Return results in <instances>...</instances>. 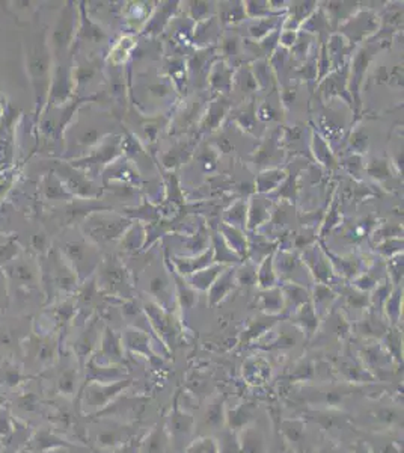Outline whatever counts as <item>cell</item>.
<instances>
[{"label":"cell","instance_id":"cell-1","mask_svg":"<svg viewBox=\"0 0 404 453\" xmlns=\"http://www.w3.org/2000/svg\"><path fill=\"white\" fill-rule=\"evenodd\" d=\"M380 17L373 11H359L339 26V35L350 46H356L366 40L370 35L379 31Z\"/></svg>","mask_w":404,"mask_h":453},{"label":"cell","instance_id":"cell-2","mask_svg":"<svg viewBox=\"0 0 404 453\" xmlns=\"http://www.w3.org/2000/svg\"><path fill=\"white\" fill-rule=\"evenodd\" d=\"M383 46L382 44H366V46L361 47L356 55L352 58V67L348 68V93L352 95V100L356 104V112L361 108V97H359V90L362 86V81L365 77V71L368 68V64L373 58L375 51H379Z\"/></svg>","mask_w":404,"mask_h":453},{"label":"cell","instance_id":"cell-3","mask_svg":"<svg viewBox=\"0 0 404 453\" xmlns=\"http://www.w3.org/2000/svg\"><path fill=\"white\" fill-rule=\"evenodd\" d=\"M130 225H131L130 221L124 219L122 216L118 215L95 216L89 221L88 224L89 233H91L92 237L97 239L98 242L116 241V239L124 236V233L127 232Z\"/></svg>","mask_w":404,"mask_h":453},{"label":"cell","instance_id":"cell-4","mask_svg":"<svg viewBox=\"0 0 404 453\" xmlns=\"http://www.w3.org/2000/svg\"><path fill=\"white\" fill-rule=\"evenodd\" d=\"M320 90L325 102H329V99H334V97H339L350 106L353 103L352 95L348 93V68L346 65L334 70L328 77L323 79Z\"/></svg>","mask_w":404,"mask_h":453},{"label":"cell","instance_id":"cell-5","mask_svg":"<svg viewBox=\"0 0 404 453\" xmlns=\"http://www.w3.org/2000/svg\"><path fill=\"white\" fill-rule=\"evenodd\" d=\"M220 22L216 15L210 17V19L195 23L193 26V35H192V41L195 42V46L202 49H209L213 47L214 44L219 42L222 38V32H220Z\"/></svg>","mask_w":404,"mask_h":453},{"label":"cell","instance_id":"cell-6","mask_svg":"<svg viewBox=\"0 0 404 453\" xmlns=\"http://www.w3.org/2000/svg\"><path fill=\"white\" fill-rule=\"evenodd\" d=\"M178 2H161L159 6L152 10V14L150 15L148 22L143 26V35H157L165 29V26L172 19V15L178 10Z\"/></svg>","mask_w":404,"mask_h":453},{"label":"cell","instance_id":"cell-7","mask_svg":"<svg viewBox=\"0 0 404 453\" xmlns=\"http://www.w3.org/2000/svg\"><path fill=\"white\" fill-rule=\"evenodd\" d=\"M302 262L305 268H308L312 275H316V278L321 281V284H326L330 280L329 272V260L328 255L320 251L318 246H308V250L303 253Z\"/></svg>","mask_w":404,"mask_h":453},{"label":"cell","instance_id":"cell-8","mask_svg":"<svg viewBox=\"0 0 404 453\" xmlns=\"http://www.w3.org/2000/svg\"><path fill=\"white\" fill-rule=\"evenodd\" d=\"M234 68H231L227 62L216 61L210 68L207 77V85L211 86L219 94H228L232 88V77H234Z\"/></svg>","mask_w":404,"mask_h":453},{"label":"cell","instance_id":"cell-9","mask_svg":"<svg viewBox=\"0 0 404 453\" xmlns=\"http://www.w3.org/2000/svg\"><path fill=\"white\" fill-rule=\"evenodd\" d=\"M228 111H229V103L223 99V97L213 100L209 104L207 112H205L202 121L200 124L201 133H211L214 130H218L220 127L222 121L225 120Z\"/></svg>","mask_w":404,"mask_h":453},{"label":"cell","instance_id":"cell-10","mask_svg":"<svg viewBox=\"0 0 404 453\" xmlns=\"http://www.w3.org/2000/svg\"><path fill=\"white\" fill-rule=\"evenodd\" d=\"M286 6V11L290 15L284 22V31H296L307 22L309 17L317 11V2H293Z\"/></svg>","mask_w":404,"mask_h":453},{"label":"cell","instance_id":"cell-11","mask_svg":"<svg viewBox=\"0 0 404 453\" xmlns=\"http://www.w3.org/2000/svg\"><path fill=\"white\" fill-rule=\"evenodd\" d=\"M280 148H282L281 139L277 136V130H276L264 141V144L257 151L255 165L258 164V166H264L267 170L268 165L276 164L280 159H282V150Z\"/></svg>","mask_w":404,"mask_h":453},{"label":"cell","instance_id":"cell-12","mask_svg":"<svg viewBox=\"0 0 404 453\" xmlns=\"http://www.w3.org/2000/svg\"><path fill=\"white\" fill-rule=\"evenodd\" d=\"M325 47L332 70L344 67V59L350 53V49H353L339 33H332Z\"/></svg>","mask_w":404,"mask_h":453},{"label":"cell","instance_id":"cell-13","mask_svg":"<svg viewBox=\"0 0 404 453\" xmlns=\"http://www.w3.org/2000/svg\"><path fill=\"white\" fill-rule=\"evenodd\" d=\"M220 53L223 55V62H227V64L234 68L240 59H241V53L245 51V46L243 42H241L240 37L237 33H231V35H225V37L220 38Z\"/></svg>","mask_w":404,"mask_h":453},{"label":"cell","instance_id":"cell-14","mask_svg":"<svg viewBox=\"0 0 404 453\" xmlns=\"http://www.w3.org/2000/svg\"><path fill=\"white\" fill-rule=\"evenodd\" d=\"M270 219V201L261 197H254L248 207V228L257 230Z\"/></svg>","mask_w":404,"mask_h":453},{"label":"cell","instance_id":"cell-15","mask_svg":"<svg viewBox=\"0 0 404 453\" xmlns=\"http://www.w3.org/2000/svg\"><path fill=\"white\" fill-rule=\"evenodd\" d=\"M325 10H326V19L328 22H332L335 26H339L346 23L350 17H353L357 11L359 3L353 2H328L325 3Z\"/></svg>","mask_w":404,"mask_h":453},{"label":"cell","instance_id":"cell-16","mask_svg":"<svg viewBox=\"0 0 404 453\" xmlns=\"http://www.w3.org/2000/svg\"><path fill=\"white\" fill-rule=\"evenodd\" d=\"M68 255L71 260H74L77 263L79 269H82L83 266H86L88 263L91 268H94L97 260H98V254L94 248L88 246L85 244H80V242H74V244L68 245Z\"/></svg>","mask_w":404,"mask_h":453},{"label":"cell","instance_id":"cell-17","mask_svg":"<svg viewBox=\"0 0 404 453\" xmlns=\"http://www.w3.org/2000/svg\"><path fill=\"white\" fill-rule=\"evenodd\" d=\"M236 284V271L234 269H225L219 277L211 284L210 287V299L211 304H216L220 299L225 298L227 293L234 287Z\"/></svg>","mask_w":404,"mask_h":453},{"label":"cell","instance_id":"cell-18","mask_svg":"<svg viewBox=\"0 0 404 453\" xmlns=\"http://www.w3.org/2000/svg\"><path fill=\"white\" fill-rule=\"evenodd\" d=\"M258 90V85L255 82V77L250 71V67L245 68V65L240 70L234 71V77H232V88L231 91L240 93L243 95L254 94Z\"/></svg>","mask_w":404,"mask_h":453},{"label":"cell","instance_id":"cell-19","mask_svg":"<svg viewBox=\"0 0 404 453\" xmlns=\"http://www.w3.org/2000/svg\"><path fill=\"white\" fill-rule=\"evenodd\" d=\"M220 232H222V239L225 241V244L228 245V248L232 253L239 257L246 254L248 242H246V237L243 236V233H241V230L223 224Z\"/></svg>","mask_w":404,"mask_h":453},{"label":"cell","instance_id":"cell-20","mask_svg":"<svg viewBox=\"0 0 404 453\" xmlns=\"http://www.w3.org/2000/svg\"><path fill=\"white\" fill-rule=\"evenodd\" d=\"M219 10V22L223 24H236L239 22L246 20L245 5L243 2H222L218 6Z\"/></svg>","mask_w":404,"mask_h":453},{"label":"cell","instance_id":"cell-21","mask_svg":"<svg viewBox=\"0 0 404 453\" xmlns=\"http://www.w3.org/2000/svg\"><path fill=\"white\" fill-rule=\"evenodd\" d=\"M225 269V266L222 264H213L210 268H204L201 271H196L192 273L191 281L193 289L197 290H209L211 284L216 281V278L222 273L220 271Z\"/></svg>","mask_w":404,"mask_h":453},{"label":"cell","instance_id":"cell-22","mask_svg":"<svg viewBox=\"0 0 404 453\" xmlns=\"http://www.w3.org/2000/svg\"><path fill=\"white\" fill-rule=\"evenodd\" d=\"M286 179V173L277 168H267L257 179V191L258 192H268L276 189L284 180Z\"/></svg>","mask_w":404,"mask_h":453},{"label":"cell","instance_id":"cell-23","mask_svg":"<svg viewBox=\"0 0 404 453\" xmlns=\"http://www.w3.org/2000/svg\"><path fill=\"white\" fill-rule=\"evenodd\" d=\"M223 224L243 230L248 225V204L245 201H237L234 206H231L225 216H223Z\"/></svg>","mask_w":404,"mask_h":453},{"label":"cell","instance_id":"cell-24","mask_svg":"<svg viewBox=\"0 0 404 453\" xmlns=\"http://www.w3.org/2000/svg\"><path fill=\"white\" fill-rule=\"evenodd\" d=\"M273 255H267L266 259L259 264V269L257 271V281L259 283V286L263 289H273L276 286V272H275V266H273Z\"/></svg>","mask_w":404,"mask_h":453},{"label":"cell","instance_id":"cell-25","mask_svg":"<svg viewBox=\"0 0 404 453\" xmlns=\"http://www.w3.org/2000/svg\"><path fill=\"white\" fill-rule=\"evenodd\" d=\"M280 26V17H267V19H258L249 26V35L254 40H264L272 32L277 31Z\"/></svg>","mask_w":404,"mask_h":453},{"label":"cell","instance_id":"cell-26","mask_svg":"<svg viewBox=\"0 0 404 453\" xmlns=\"http://www.w3.org/2000/svg\"><path fill=\"white\" fill-rule=\"evenodd\" d=\"M121 239H122V246L125 248V250L138 251V250H140V246L145 245L147 233L142 225L131 224Z\"/></svg>","mask_w":404,"mask_h":453},{"label":"cell","instance_id":"cell-27","mask_svg":"<svg viewBox=\"0 0 404 453\" xmlns=\"http://www.w3.org/2000/svg\"><path fill=\"white\" fill-rule=\"evenodd\" d=\"M245 13L248 19L258 20L267 17H280L282 11H276L270 2H243Z\"/></svg>","mask_w":404,"mask_h":453},{"label":"cell","instance_id":"cell-28","mask_svg":"<svg viewBox=\"0 0 404 453\" xmlns=\"http://www.w3.org/2000/svg\"><path fill=\"white\" fill-rule=\"evenodd\" d=\"M250 71L255 77V82L258 85V90H264V88H270L273 82V71L272 65L268 64L267 59H261L254 62V65L250 67Z\"/></svg>","mask_w":404,"mask_h":453},{"label":"cell","instance_id":"cell-29","mask_svg":"<svg viewBox=\"0 0 404 453\" xmlns=\"http://www.w3.org/2000/svg\"><path fill=\"white\" fill-rule=\"evenodd\" d=\"M136 47V42L131 37H124L111 51V61L115 65H121L124 64L127 58L130 56L131 50Z\"/></svg>","mask_w":404,"mask_h":453},{"label":"cell","instance_id":"cell-30","mask_svg":"<svg viewBox=\"0 0 404 453\" xmlns=\"http://www.w3.org/2000/svg\"><path fill=\"white\" fill-rule=\"evenodd\" d=\"M312 145H314V154H316V159H318V161L323 164V165H326V166H330V165H334L335 164V159H334V154L330 153V148L328 145V142L323 139L320 135H317L316 132L312 133Z\"/></svg>","mask_w":404,"mask_h":453},{"label":"cell","instance_id":"cell-31","mask_svg":"<svg viewBox=\"0 0 404 453\" xmlns=\"http://www.w3.org/2000/svg\"><path fill=\"white\" fill-rule=\"evenodd\" d=\"M261 304L267 313L280 312V310H282V304H284L282 290L275 289V287L268 289L261 298Z\"/></svg>","mask_w":404,"mask_h":453},{"label":"cell","instance_id":"cell-32","mask_svg":"<svg viewBox=\"0 0 404 453\" xmlns=\"http://www.w3.org/2000/svg\"><path fill=\"white\" fill-rule=\"evenodd\" d=\"M191 10H188V19L193 23H200L213 17L214 6L211 2H191Z\"/></svg>","mask_w":404,"mask_h":453},{"label":"cell","instance_id":"cell-33","mask_svg":"<svg viewBox=\"0 0 404 453\" xmlns=\"http://www.w3.org/2000/svg\"><path fill=\"white\" fill-rule=\"evenodd\" d=\"M168 71L169 77L172 81V86H179L186 81V62L179 58H172L168 62Z\"/></svg>","mask_w":404,"mask_h":453},{"label":"cell","instance_id":"cell-34","mask_svg":"<svg viewBox=\"0 0 404 453\" xmlns=\"http://www.w3.org/2000/svg\"><path fill=\"white\" fill-rule=\"evenodd\" d=\"M328 259H332V262H334V264L337 266V269L341 271L339 273L346 275V277H352V275L359 269V262L355 259V257L339 259V257H335L328 253Z\"/></svg>","mask_w":404,"mask_h":453},{"label":"cell","instance_id":"cell-35","mask_svg":"<svg viewBox=\"0 0 404 453\" xmlns=\"http://www.w3.org/2000/svg\"><path fill=\"white\" fill-rule=\"evenodd\" d=\"M368 174L373 175L377 180H385L391 177L389 171V165L386 161H373L370 165H368Z\"/></svg>","mask_w":404,"mask_h":453},{"label":"cell","instance_id":"cell-36","mask_svg":"<svg viewBox=\"0 0 404 453\" xmlns=\"http://www.w3.org/2000/svg\"><path fill=\"white\" fill-rule=\"evenodd\" d=\"M187 453H218L216 444L213 443L210 438L200 440V443H195L193 446L188 449Z\"/></svg>","mask_w":404,"mask_h":453},{"label":"cell","instance_id":"cell-37","mask_svg":"<svg viewBox=\"0 0 404 453\" xmlns=\"http://www.w3.org/2000/svg\"><path fill=\"white\" fill-rule=\"evenodd\" d=\"M350 144H352V147L355 148V151H357V153H362V151L366 150L368 138L364 135L362 132H356L352 136V139H350Z\"/></svg>","mask_w":404,"mask_h":453},{"label":"cell","instance_id":"cell-38","mask_svg":"<svg viewBox=\"0 0 404 453\" xmlns=\"http://www.w3.org/2000/svg\"><path fill=\"white\" fill-rule=\"evenodd\" d=\"M388 268L394 272H391L392 275H395V281H400V278L403 277V255H397V257H391V266Z\"/></svg>","mask_w":404,"mask_h":453}]
</instances>
